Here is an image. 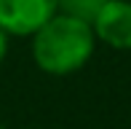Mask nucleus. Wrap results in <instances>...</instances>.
Wrapping results in <instances>:
<instances>
[{
	"label": "nucleus",
	"instance_id": "obj_1",
	"mask_svg": "<svg viewBox=\"0 0 131 129\" xmlns=\"http://www.w3.org/2000/svg\"><path fill=\"white\" fill-rule=\"evenodd\" d=\"M32 35V57L38 67L51 75H67L80 70L94 54V38H96L88 22L67 14H53Z\"/></svg>",
	"mask_w": 131,
	"mask_h": 129
},
{
	"label": "nucleus",
	"instance_id": "obj_2",
	"mask_svg": "<svg viewBox=\"0 0 131 129\" xmlns=\"http://www.w3.org/2000/svg\"><path fill=\"white\" fill-rule=\"evenodd\" d=\"M59 11V0H0V30L32 35Z\"/></svg>",
	"mask_w": 131,
	"mask_h": 129
},
{
	"label": "nucleus",
	"instance_id": "obj_3",
	"mask_svg": "<svg viewBox=\"0 0 131 129\" xmlns=\"http://www.w3.org/2000/svg\"><path fill=\"white\" fill-rule=\"evenodd\" d=\"M94 35L112 49H131V3L110 0L91 22Z\"/></svg>",
	"mask_w": 131,
	"mask_h": 129
},
{
	"label": "nucleus",
	"instance_id": "obj_4",
	"mask_svg": "<svg viewBox=\"0 0 131 129\" xmlns=\"http://www.w3.org/2000/svg\"><path fill=\"white\" fill-rule=\"evenodd\" d=\"M107 3H110V0H59V11L91 24V22L96 19V14L104 8Z\"/></svg>",
	"mask_w": 131,
	"mask_h": 129
},
{
	"label": "nucleus",
	"instance_id": "obj_5",
	"mask_svg": "<svg viewBox=\"0 0 131 129\" xmlns=\"http://www.w3.org/2000/svg\"><path fill=\"white\" fill-rule=\"evenodd\" d=\"M3 57H5V32L0 30V62H3Z\"/></svg>",
	"mask_w": 131,
	"mask_h": 129
}]
</instances>
